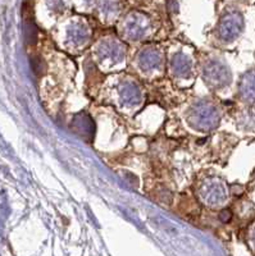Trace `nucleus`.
<instances>
[{
    "label": "nucleus",
    "instance_id": "obj_1",
    "mask_svg": "<svg viewBox=\"0 0 255 256\" xmlns=\"http://www.w3.org/2000/svg\"><path fill=\"white\" fill-rule=\"evenodd\" d=\"M32 67H34V70H35L36 74H41L44 70V68H45V66H44L43 62H40V59L36 56L35 59H32Z\"/></svg>",
    "mask_w": 255,
    "mask_h": 256
},
{
    "label": "nucleus",
    "instance_id": "obj_2",
    "mask_svg": "<svg viewBox=\"0 0 255 256\" xmlns=\"http://www.w3.org/2000/svg\"><path fill=\"white\" fill-rule=\"evenodd\" d=\"M245 91H247V95L249 96L255 98V73L252 74L251 77H250L249 84H247V86H245Z\"/></svg>",
    "mask_w": 255,
    "mask_h": 256
},
{
    "label": "nucleus",
    "instance_id": "obj_3",
    "mask_svg": "<svg viewBox=\"0 0 255 256\" xmlns=\"http://www.w3.org/2000/svg\"><path fill=\"white\" fill-rule=\"evenodd\" d=\"M229 218H231V214H229V212H223L222 214H220V220H223V222H228Z\"/></svg>",
    "mask_w": 255,
    "mask_h": 256
}]
</instances>
